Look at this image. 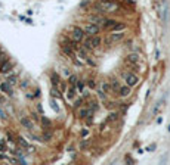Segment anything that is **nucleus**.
Returning <instances> with one entry per match:
<instances>
[{
    "label": "nucleus",
    "instance_id": "obj_1",
    "mask_svg": "<svg viewBox=\"0 0 170 165\" xmlns=\"http://www.w3.org/2000/svg\"><path fill=\"white\" fill-rule=\"evenodd\" d=\"M118 3H115L114 0H99L96 5H93V9L96 14H114L118 11Z\"/></svg>",
    "mask_w": 170,
    "mask_h": 165
},
{
    "label": "nucleus",
    "instance_id": "obj_2",
    "mask_svg": "<svg viewBox=\"0 0 170 165\" xmlns=\"http://www.w3.org/2000/svg\"><path fill=\"white\" fill-rule=\"evenodd\" d=\"M124 62H126V65L130 69H133V71H142L141 69V55L139 53H129L124 58Z\"/></svg>",
    "mask_w": 170,
    "mask_h": 165
},
{
    "label": "nucleus",
    "instance_id": "obj_3",
    "mask_svg": "<svg viewBox=\"0 0 170 165\" xmlns=\"http://www.w3.org/2000/svg\"><path fill=\"white\" fill-rule=\"evenodd\" d=\"M101 44H102V39H101L99 36H90V37H88L86 40L83 41V47L86 49V50L98 49Z\"/></svg>",
    "mask_w": 170,
    "mask_h": 165
},
{
    "label": "nucleus",
    "instance_id": "obj_4",
    "mask_svg": "<svg viewBox=\"0 0 170 165\" xmlns=\"http://www.w3.org/2000/svg\"><path fill=\"white\" fill-rule=\"evenodd\" d=\"M121 77H123V81H124L127 86H130L132 89L139 84V77H138L133 71H123Z\"/></svg>",
    "mask_w": 170,
    "mask_h": 165
},
{
    "label": "nucleus",
    "instance_id": "obj_5",
    "mask_svg": "<svg viewBox=\"0 0 170 165\" xmlns=\"http://www.w3.org/2000/svg\"><path fill=\"white\" fill-rule=\"evenodd\" d=\"M84 37H86V33H84L83 28L80 27H72L71 30V40L77 41V43H83L84 41Z\"/></svg>",
    "mask_w": 170,
    "mask_h": 165
},
{
    "label": "nucleus",
    "instance_id": "obj_6",
    "mask_svg": "<svg viewBox=\"0 0 170 165\" xmlns=\"http://www.w3.org/2000/svg\"><path fill=\"white\" fill-rule=\"evenodd\" d=\"M83 30H84V33H86L88 37H90V36H98L99 31H101V25H98V24H95V22H88L86 25H84Z\"/></svg>",
    "mask_w": 170,
    "mask_h": 165
},
{
    "label": "nucleus",
    "instance_id": "obj_7",
    "mask_svg": "<svg viewBox=\"0 0 170 165\" xmlns=\"http://www.w3.org/2000/svg\"><path fill=\"white\" fill-rule=\"evenodd\" d=\"M124 31H120V33H111L105 37V44H114V43H118L124 39Z\"/></svg>",
    "mask_w": 170,
    "mask_h": 165
},
{
    "label": "nucleus",
    "instance_id": "obj_8",
    "mask_svg": "<svg viewBox=\"0 0 170 165\" xmlns=\"http://www.w3.org/2000/svg\"><path fill=\"white\" fill-rule=\"evenodd\" d=\"M77 93H78L77 87H75L74 84H68V87H67V90H65V97H67L68 100H72V99L77 97Z\"/></svg>",
    "mask_w": 170,
    "mask_h": 165
},
{
    "label": "nucleus",
    "instance_id": "obj_9",
    "mask_svg": "<svg viewBox=\"0 0 170 165\" xmlns=\"http://www.w3.org/2000/svg\"><path fill=\"white\" fill-rule=\"evenodd\" d=\"M0 91H2V93H5V94L12 96V94H14L12 84H11L9 81H2V83H0Z\"/></svg>",
    "mask_w": 170,
    "mask_h": 165
},
{
    "label": "nucleus",
    "instance_id": "obj_10",
    "mask_svg": "<svg viewBox=\"0 0 170 165\" xmlns=\"http://www.w3.org/2000/svg\"><path fill=\"white\" fill-rule=\"evenodd\" d=\"M61 52L65 55V56H70V58H74V49L71 47V44H68V43H62L61 44Z\"/></svg>",
    "mask_w": 170,
    "mask_h": 165
},
{
    "label": "nucleus",
    "instance_id": "obj_11",
    "mask_svg": "<svg viewBox=\"0 0 170 165\" xmlns=\"http://www.w3.org/2000/svg\"><path fill=\"white\" fill-rule=\"evenodd\" d=\"M19 122H21V125H22L24 128H27V130H33V128H34V124H33V121H31L30 116H19Z\"/></svg>",
    "mask_w": 170,
    "mask_h": 165
},
{
    "label": "nucleus",
    "instance_id": "obj_12",
    "mask_svg": "<svg viewBox=\"0 0 170 165\" xmlns=\"http://www.w3.org/2000/svg\"><path fill=\"white\" fill-rule=\"evenodd\" d=\"M118 96L120 97H129L130 96V93H132V87L130 86H127V84H124V86H121L120 89H118Z\"/></svg>",
    "mask_w": 170,
    "mask_h": 165
},
{
    "label": "nucleus",
    "instance_id": "obj_13",
    "mask_svg": "<svg viewBox=\"0 0 170 165\" xmlns=\"http://www.w3.org/2000/svg\"><path fill=\"white\" fill-rule=\"evenodd\" d=\"M90 114H93V112H92V109H90L89 106H81L77 115H78V118H80V119H84V118H88Z\"/></svg>",
    "mask_w": 170,
    "mask_h": 165
},
{
    "label": "nucleus",
    "instance_id": "obj_14",
    "mask_svg": "<svg viewBox=\"0 0 170 165\" xmlns=\"http://www.w3.org/2000/svg\"><path fill=\"white\" fill-rule=\"evenodd\" d=\"M126 28H127V25H126L124 22L117 21V24H115L114 27H111V28H110V33H120V31H124Z\"/></svg>",
    "mask_w": 170,
    "mask_h": 165
},
{
    "label": "nucleus",
    "instance_id": "obj_15",
    "mask_svg": "<svg viewBox=\"0 0 170 165\" xmlns=\"http://www.w3.org/2000/svg\"><path fill=\"white\" fill-rule=\"evenodd\" d=\"M115 24H117V21H115V19H113V18H104V22H102V25H101V27L110 31V28H111V27H114Z\"/></svg>",
    "mask_w": 170,
    "mask_h": 165
},
{
    "label": "nucleus",
    "instance_id": "obj_16",
    "mask_svg": "<svg viewBox=\"0 0 170 165\" xmlns=\"http://www.w3.org/2000/svg\"><path fill=\"white\" fill-rule=\"evenodd\" d=\"M101 90H104L107 94L113 93V87H111L110 80H102V81H101Z\"/></svg>",
    "mask_w": 170,
    "mask_h": 165
},
{
    "label": "nucleus",
    "instance_id": "obj_17",
    "mask_svg": "<svg viewBox=\"0 0 170 165\" xmlns=\"http://www.w3.org/2000/svg\"><path fill=\"white\" fill-rule=\"evenodd\" d=\"M12 68H14V64L9 62V61H6L2 66H0V72H2V74H9L12 71Z\"/></svg>",
    "mask_w": 170,
    "mask_h": 165
},
{
    "label": "nucleus",
    "instance_id": "obj_18",
    "mask_svg": "<svg viewBox=\"0 0 170 165\" xmlns=\"http://www.w3.org/2000/svg\"><path fill=\"white\" fill-rule=\"evenodd\" d=\"M110 83H111L113 91H118V89L121 87V84H120V81H118L117 77H111V78H110Z\"/></svg>",
    "mask_w": 170,
    "mask_h": 165
},
{
    "label": "nucleus",
    "instance_id": "obj_19",
    "mask_svg": "<svg viewBox=\"0 0 170 165\" xmlns=\"http://www.w3.org/2000/svg\"><path fill=\"white\" fill-rule=\"evenodd\" d=\"M40 121H42V125H43L46 130H50V128H52V121H50L47 116H44V115H43Z\"/></svg>",
    "mask_w": 170,
    "mask_h": 165
},
{
    "label": "nucleus",
    "instance_id": "obj_20",
    "mask_svg": "<svg viewBox=\"0 0 170 165\" xmlns=\"http://www.w3.org/2000/svg\"><path fill=\"white\" fill-rule=\"evenodd\" d=\"M50 81H52V84H53V86H56V87H58V86H59V83H61V78H59V75H58L56 72H52V74H50Z\"/></svg>",
    "mask_w": 170,
    "mask_h": 165
},
{
    "label": "nucleus",
    "instance_id": "obj_21",
    "mask_svg": "<svg viewBox=\"0 0 170 165\" xmlns=\"http://www.w3.org/2000/svg\"><path fill=\"white\" fill-rule=\"evenodd\" d=\"M16 143H18L22 149H27V147L30 146V144H28V141H27L24 137H16Z\"/></svg>",
    "mask_w": 170,
    "mask_h": 165
},
{
    "label": "nucleus",
    "instance_id": "obj_22",
    "mask_svg": "<svg viewBox=\"0 0 170 165\" xmlns=\"http://www.w3.org/2000/svg\"><path fill=\"white\" fill-rule=\"evenodd\" d=\"M8 147H9V143H6L5 139H0V152H6Z\"/></svg>",
    "mask_w": 170,
    "mask_h": 165
},
{
    "label": "nucleus",
    "instance_id": "obj_23",
    "mask_svg": "<svg viewBox=\"0 0 170 165\" xmlns=\"http://www.w3.org/2000/svg\"><path fill=\"white\" fill-rule=\"evenodd\" d=\"M8 58H9V56H8V55L3 52V50H0V66H2V65H3L6 61H9Z\"/></svg>",
    "mask_w": 170,
    "mask_h": 165
},
{
    "label": "nucleus",
    "instance_id": "obj_24",
    "mask_svg": "<svg viewBox=\"0 0 170 165\" xmlns=\"http://www.w3.org/2000/svg\"><path fill=\"white\" fill-rule=\"evenodd\" d=\"M88 106H89V108L92 109V112L98 111V108H99V106H98V102H96V100H93V102H92V100H89V102H88Z\"/></svg>",
    "mask_w": 170,
    "mask_h": 165
},
{
    "label": "nucleus",
    "instance_id": "obj_25",
    "mask_svg": "<svg viewBox=\"0 0 170 165\" xmlns=\"http://www.w3.org/2000/svg\"><path fill=\"white\" fill-rule=\"evenodd\" d=\"M42 139H43V141H50V140H52V133H50L49 130H46V131L43 133Z\"/></svg>",
    "mask_w": 170,
    "mask_h": 165
},
{
    "label": "nucleus",
    "instance_id": "obj_26",
    "mask_svg": "<svg viewBox=\"0 0 170 165\" xmlns=\"http://www.w3.org/2000/svg\"><path fill=\"white\" fill-rule=\"evenodd\" d=\"M84 100H86V96H83V97H80V99H77V100L74 102V108H75V109H77L78 106L81 108V106H83V103H84Z\"/></svg>",
    "mask_w": 170,
    "mask_h": 165
},
{
    "label": "nucleus",
    "instance_id": "obj_27",
    "mask_svg": "<svg viewBox=\"0 0 170 165\" xmlns=\"http://www.w3.org/2000/svg\"><path fill=\"white\" fill-rule=\"evenodd\" d=\"M75 87H77V90H78L80 93H83V91H84V81H83V80H78V81L75 83Z\"/></svg>",
    "mask_w": 170,
    "mask_h": 165
},
{
    "label": "nucleus",
    "instance_id": "obj_28",
    "mask_svg": "<svg viewBox=\"0 0 170 165\" xmlns=\"http://www.w3.org/2000/svg\"><path fill=\"white\" fill-rule=\"evenodd\" d=\"M8 81H9V83H11L12 86H15V84L18 83V77H16L15 74H11V75L8 77Z\"/></svg>",
    "mask_w": 170,
    "mask_h": 165
},
{
    "label": "nucleus",
    "instance_id": "obj_29",
    "mask_svg": "<svg viewBox=\"0 0 170 165\" xmlns=\"http://www.w3.org/2000/svg\"><path fill=\"white\" fill-rule=\"evenodd\" d=\"M86 84H88V87L89 89H96V83H95V78H89V80H86Z\"/></svg>",
    "mask_w": 170,
    "mask_h": 165
},
{
    "label": "nucleus",
    "instance_id": "obj_30",
    "mask_svg": "<svg viewBox=\"0 0 170 165\" xmlns=\"http://www.w3.org/2000/svg\"><path fill=\"white\" fill-rule=\"evenodd\" d=\"M78 81V77L77 75H74V74H71L70 77H68V84H74L75 86V83Z\"/></svg>",
    "mask_w": 170,
    "mask_h": 165
},
{
    "label": "nucleus",
    "instance_id": "obj_31",
    "mask_svg": "<svg viewBox=\"0 0 170 165\" xmlns=\"http://www.w3.org/2000/svg\"><path fill=\"white\" fill-rule=\"evenodd\" d=\"M50 93H52V97H61V93H59V89L56 87V86H53V89L50 90Z\"/></svg>",
    "mask_w": 170,
    "mask_h": 165
},
{
    "label": "nucleus",
    "instance_id": "obj_32",
    "mask_svg": "<svg viewBox=\"0 0 170 165\" xmlns=\"http://www.w3.org/2000/svg\"><path fill=\"white\" fill-rule=\"evenodd\" d=\"M117 119H118V114H117V112H111L110 116H108V121H110V122H114V121H117Z\"/></svg>",
    "mask_w": 170,
    "mask_h": 165
},
{
    "label": "nucleus",
    "instance_id": "obj_33",
    "mask_svg": "<svg viewBox=\"0 0 170 165\" xmlns=\"http://www.w3.org/2000/svg\"><path fill=\"white\" fill-rule=\"evenodd\" d=\"M50 105H52V109H53V111H56V112L59 111V105H58V102H56L53 97L50 99Z\"/></svg>",
    "mask_w": 170,
    "mask_h": 165
},
{
    "label": "nucleus",
    "instance_id": "obj_34",
    "mask_svg": "<svg viewBox=\"0 0 170 165\" xmlns=\"http://www.w3.org/2000/svg\"><path fill=\"white\" fill-rule=\"evenodd\" d=\"M0 119H3V121L8 119V114H6L3 109H0Z\"/></svg>",
    "mask_w": 170,
    "mask_h": 165
},
{
    "label": "nucleus",
    "instance_id": "obj_35",
    "mask_svg": "<svg viewBox=\"0 0 170 165\" xmlns=\"http://www.w3.org/2000/svg\"><path fill=\"white\" fill-rule=\"evenodd\" d=\"M88 144H89V140H86V139H84V140H81V141H80V147H81V149H84V147H88Z\"/></svg>",
    "mask_w": 170,
    "mask_h": 165
},
{
    "label": "nucleus",
    "instance_id": "obj_36",
    "mask_svg": "<svg viewBox=\"0 0 170 165\" xmlns=\"http://www.w3.org/2000/svg\"><path fill=\"white\" fill-rule=\"evenodd\" d=\"M90 124H93V114H90L88 116V125H90Z\"/></svg>",
    "mask_w": 170,
    "mask_h": 165
},
{
    "label": "nucleus",
    "instance_id": "obj_37",
    "mask_svg": "<svg viewBox=\"0 0 170 165\" xmlns=\"http://www.w3.org/2000/svg\"><path fill=\"white\" fill-rule=\"evenodd\" d=\"M27 86H28V81H27V80H24V81L21 83V87H22V89H25Z\"/></svg>",
    "mask_w": 170,
    "mask_h": 165
},
{
    "label": "nucleus",
    "instance_id": "obj_38",
    "mask_svg": "<svg viewBox=\"0 0 170 165\" xmlns=\"http://www.w3.org/2000/svg\"><path fill=\"white\" fill-rule=\"evenodd\" d=\"M37 111H39L40 114H43V109H42V106H40V103H37Z\"/></svg>",
    "mask_w": 170,
    "mask_h": 165
},
{
    "label": "nucleus",
    "instance_id": "obj_39",
    "mask_svg": "<svg viewBox=\"0 0 170 165\" xmlns=\"http://www.w3.org/2000/svg\"><path fill=\"white\" fill-rule=\"evenodd\" d=\"M31 119H37V114H36V112L31 114Z\"/></svg>",
    "mask_w": 170,
    "mask_h": 165
},
{
    "label": "nucleus",
    "instance_id": "obj_40",
    "mask_svg": "<svg viewBox=\"0 0 170 165\" xmlns=\"http://www.w3.org/2000/svg\"><path fill=\"white\" fill-rule=\"evenodd\" d=\"M88 133H89V130H83V131H81V136H88Z\"/></svg>",
    "mask_w": 170,
    "mask_h": 165
},
{
    "label": "nucleus",
    "instance_id": "obj_41",
    "mask_svg": "<svg viewBox=\"0 0 170 165\" xmlns=\"http://www.w3.org/2000/svg\"><path fill=\"white\" fill-rule=\"evenodd\" d=\"M39 96H40V90L37 89V90H36V94H34V97H39Z\"/></svg>",
    "mask_w": 170,
    "mask_h": 165
},
{
    "label": "nucleus",
    "instance_id": "obj_42",
    "mask_svg": "<svg viewBox=\"0 0 170 165\" xmlns=\"http://www.w3.org/2000/svg\"><path fill=\"white\" fill-rule=\"evenodd\" d=\"M155 149V144H151V146H148V150H154Z\"/></svg>",
    "mask_w": 170,
    "mask_h": 165
},
{
    "label": "nucleus",
    "instance_id": "obj_43",
    "mask_svg": "<svg viewBox=\"0 0 170 165\" xmlns=\"http://www.w3.org/2000/svg\"><path fill=\"white\" fill-rule=\"evenodd\" d=\"M0 81H2V80H0Z\"/></svg>",
    "mask_w": 170,
    "mask_h": 165
}]
</instances>
